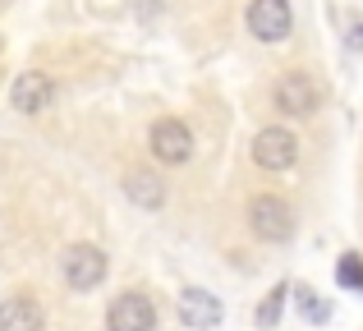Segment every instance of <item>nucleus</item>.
<instances>
[{"label": "nucleus", "instance_id": "f257e3e1", "mask_svg": "<svg viewBox=\"0 0 363 331\" xmlns=\"http://www.w3.org/2000/svg\"><path fill=\"white\" fill-rule=\"evenodd\" d=\"M60 276L69 290H97L101 281H106V253L92 249V244H69V249L60 253Z\"/></svg>", "mask_w": 363, "mask_h": 331}, {"label": "nucleus", "instance_id": "f03ea898", "mask_svg": "<svg viewBox=\"0 0 363 331\" xmlns=\"http://www.w3.org/2000/svg\"><path fill=\"white\" fill-rule=\"evenodd\" d=\"M248 225H253V235L267 240V244H285L294 235V216H290V207H285V198H276V193H257L253 203H248Z\"/></svg>", "mask_w": 363, "mask_h": 331}, {"label": "nucleus", "instance_id": "7ed1b4c3", "mask_svg": "<svg viewBox=\"0 0 363 331\" xmlns=\"http://www.w3.org/2000/svg\"><path fill=\"white\" fill-rule=\"evenodd\" d=\"M253 162L262 166V170H272V175H281V170H290L294 162H299V138H294L285 125L257 129V138H253Z\"/></svg>", "mask_w": 363, "mask_h": 331}, {"label": "nucleus", "instance_id": "20e7f679", "mask_svg": "<svg viewBox=\"0 0 363 331\" xmlns=\"http://www.w3.org/2000/svg\"><path fill=\"white\" fill-rule=\"evenodd\" d=\"M106 331H157V304L143 290H124L106 308Z\"/></svg>", "mask_w": 363, "mask_h": 331}, {"label": "nucleus", "instance_id": "39448f33", "mask_svg": "<svg viewBox=\"0 0 363 331\" xmlns=\"http://www.w3.org/2000/svg\"><path fill=\"white\" fill-rule=\"evenodd\" d=\"M294 28V14H290V0H253L248 5V33L257 37V42L276 46L285 42Z\"/></svg>", "mask_w": 363, "mask_h": 331}, {"label": "nucleus", "instance_id": "423d86ee", "mask_svg": "<svg viewBox=\"0 0 363 331\" xmlns=\"http://www.w3.org/2000/svg\"><path fill=\"white\" fill-rule=\"evenodd\" d=\"M147 147H152V157H157V162L184 166L189 157H194V134H189L184 120H157V125H152V134H147Z\"/></svg>", "mask_w": 363, "mask_h": 331}, {"label": "nucleus", "instance_id": "0eeeda50", "mask_svg": "<svg viewBox=\"0 0 363 331\" xmlns=\"http://www.w3.org/2000/svg\"><path fill=\"white\" fill-rule=\"evenodd\" d=\"M51 101H55V83H51V74H42V69L18 74L14 88H9V106H14L18 116H37V111H46Z\"/></svg>", "mask_w": 363, "mask_h": 331}, {"label": "nucleus", "instance_id": "6e6552de", "mask_svg": "<svg viewBox=\"0 0 363 331\" xmlns=\"http://www.w3.org/2000/svg\"><path fill=\"white\" fill-rule=\"evenodd\" d=\"M318 101H322V92H318V83H313V74H285L281 83H276V106L285 111V116H313L318 111Z\"/></svg>", "mask_w": 363, "mask_h": 331}, {"label": "nucleus", "instance_id": "1a4fd4ad", "mask_svg": "<svg viewBox=\"0 0 363 331\" xmlns=\"http://www.w3.org/2000/svg\"><path fill=\"white\" fill-rule=\"evenodd\" d=\"M179 322L189 331H212L221 322V299L207 295V290H198V286H189L184 295H179Z\"/></svg>", "mask_w": 363, "mask_h": 331}, {"label": "nucleus", "instance_id": "9d476101", "mask_svg": "<svg viewBox=\"0 0 363 331\" xmlns=\"http://www.w3.org/2000/svg\"><path fill=\"white\" fill-rule=\"evenodd\" d=\"M46 313L33 295H9L0 299V331H42Z\"/></svg>", "mask_w": 363, "mask_h": 331}, {"label": "nucleus", "instance_id": "9b49d317", "mask_svg": "<svg viewBox=\"0 0 363 331\" xmlns=\"http://www.w3.org/2000/svg\"><path fill=\"white\" fill-rule=\"evenodd\" d=\"M124 193H129V203L147 207V212H157V207L166 203V184H161L152 170H129V175H124Z\"/></svg>", "mask_w": 363, "mask_h": 331}, {"label": "nucleus", "instance_id": "f8f14e48", "mask_svg": "<svg viewBox=\"0 0 363 331\" xmlns=\"http://www.w3.org/2000/svg\"><path fill=\"white\" fill-rule=\"evenodd\" d=\"M336 276H340V286L363 290V258H359V253H345V258H340V267H336Z\"/></svg>", "mask_w": 363, "mask_h": 331}, {"label": "nucleus", "instance_id": "ddd939ff", "mask_svg": "<svg viewBox=\"0 0 363 331\" xmlns=\"http://www.w3.org/2000/svg\"><path fill=\"white\" fill-rule=\"evenodd\" d=\"M285 295H290L285 286H276L272 295H267V304L257 308V322H262V327H276V318H281V304H285Z\"/></svg>", "mask_w": 363, "mask_h": 331}, {"label": "nucleus", "instance_id": "4468645a", "mask_svg": "<svg viewBox=\"0 0 363 331\" xmlns=\"http://www.w3.org/2000/svg\"><path fill=\"white\" fill-rule=\"evenodd\" d=\"M299 308H303V318H308V322H327V318H331V308L318 304V299H313V290H299Z\"/></svg>", "mask_w": 363, "mask_h": 331}, {"label": "nucleus", "instance_id": "2eb2a0df", "mask_svg": "<svg viewBox=\"0 0 363 331\" xmlns=\"http://www.w3.org/2000/svg\"><path fill=\"white\" fill-rule=\"evenodd\" d=\"M350 42H354V46H363V23L354 28V37H350Z\"/></svg>", "mask_w": 363, "mask_h": 331}]
</instances>
